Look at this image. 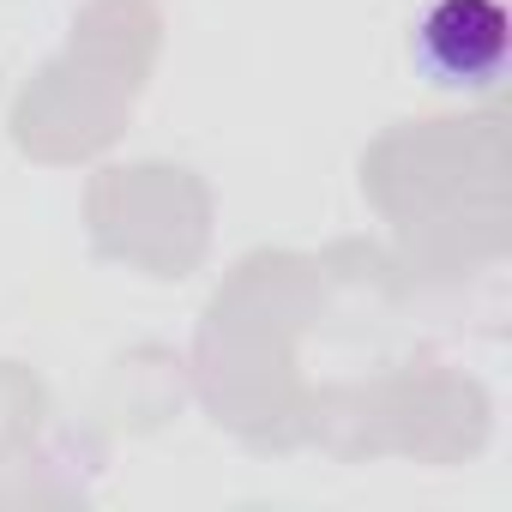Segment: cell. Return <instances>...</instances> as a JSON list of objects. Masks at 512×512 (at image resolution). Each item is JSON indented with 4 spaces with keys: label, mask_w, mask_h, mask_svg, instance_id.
I'll return each mask as SVG.
<instances>
[{
    "label": "cell",
    "mask_w": 512,
    "mask_h": 512,
    "mask_svg": "<svg viewBox=\"0 0 512 512\" xmlns=\"http://www.w3.org/2000/svg\"><path fill=\"white\" fill-rule=\"evenodd\" d=\"M410 67L428 91L482 97L506 67L500 0H428V13L410 25Z\"/></svg>",
    "instance_id": "obj_1"
}]
</instances>
